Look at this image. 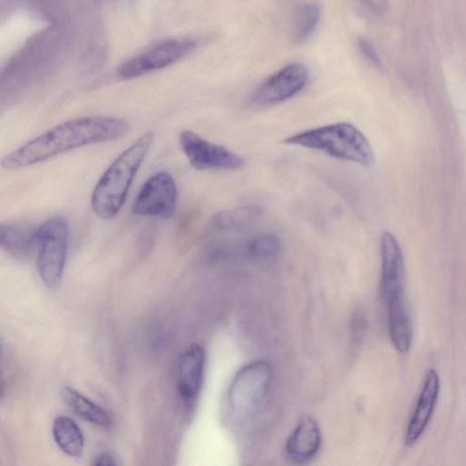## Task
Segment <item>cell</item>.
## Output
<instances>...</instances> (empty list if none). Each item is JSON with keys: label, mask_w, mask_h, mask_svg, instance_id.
I'll return each instance as SVG.
<instances>
[{"label": "cell", "mask_w": 466, "mask_h": 466, "mask_svg": "<svg viewBox=\"0 0 466 466\" xmlns=\"http://www.w3.org/2000/svg\"><path fill=\"white\" fill-rule=\"evenodd\" d=\"M130 124L116 116H84L65 122L7 155L2 165L9 171L33 166L82 147L125 137Z\"/></svg>", "instance_id": "cell-1"}, {"label": "cell", "mask_w": 466, "mask_h": 466, "mask_svg": "<svg viewBox=\"0 0 466 466\" xmlns=\"http://www.w3.org/2000/svg\"><path fill=\"white\" fill-rule=\"evenodd\" d=\"M153 141L152 132L143 134L101 175L95 185L91 199L92 211L99 218L111 220L119 214Z\"/></svg>", "instance_id": "cell-2"}, {"label": "cell", "mask_w": 466, "mask_h": 466, "mask_svg": "<svg viewBox=\"0 0 466 466\" xmlns=\"http://www.w3.org/2000/svg\"><path fill=\"white\" fill-rule=\"evenodd\" d=\"M284 142L366 167L372 166L375 162L368 139L358 128L348 123L307 130L286 138Z\"/></svg>", "instance_id": "cell-3"}, {"label": "cell", "mask_w": 466, "mask_h": 466, "mask_svg": "<svg viewBox=\"0 0 466 466\" xmlns=\"http://www.w3.org/2000/svg\"><path fill=\"white\" fill-rule=\"evenodd\" d=\"M70 238L68 221L55 216L37 227L36 268L44 284L57 288L62 280Z\"/></svg>", "instance_id": "cell-4"}, {"label": "cell", "mask_w": 466, "mask_h": 466, "mask_svg": "<svg viewBox=\"0 0 466 466\" xmlns=\"http://www.w3.org/2000/svg\"><path fill=\"white\" fill-rule=\"evenodd\" d=\"M273 376V367L266 361H256L242 368L233 379L228 395L233 414L245 418L254 414L268 394Z\"/></svg>", "instance_id": "cell-5"}, {"label": "cell", "mask_w": 466, "mask_h": 466, "mask_svg": "<svg viewBox=\"0 0 466 466\" xmlns=\"http://www.w3.org/2000/svg\"><path fill=\"white\" fill-rule=\"evenodd\" d=\"M179 143L190 165L198 171L232 172L245 165L240 155L189 130L181 133Z\"/></svg>", "instance_id": "cell-6"}, {"label": "cell", "mask_w": 466, "mask_h": 466, "mask_svg": "<svg viewBox=\"0 0 466 466\" xmlns=\"http://www.w3.org/2000/svg\"><path fill=\"white\" fill-rule=\"evenodd\" d=\"M178 189L173 177L160 172L149 177L139 190L133 205L136 216L169 219L177 207Z\"/></svg>", "instance_id": "cell-7"}, {"label": "cell", "mask_w": 466, "mask_h": 466, "mask_svg": "<svg viewBox=\"0 0 466 466\" xmlns=\"http://www.w3.org/2000/svg\"><path fill=\"white\" fill-rule=\"evenodd\" d=\"M309 72L301 63H291L269 76L253 93L256 107H269L285 102L304 90Z\"/></svg>", "instance_id": "cell-8"}, {"label": "cell", "mask_w": 466, "mask_h": 466, "mask_svg": "<svg viewBox=\"0 0 466 466\" xmlns=\"http://www.w3.org/2000/svg\"><path fill=\"white\" fill-rule=\"evenodd\" d=\"M380 291L385 305L406 299V263L401 245L390 231L381 238Z\"/></svg>", "instance_id": "cell-9"}, {"label": "cell", "mask_w": 466, "mask_h": 466, "mask_svg": "<svg viewBox=\"0 0 466 466\" xmlns=\"http://www.w3.org/2000/svg\"><path fill=\"white\" fill-rule=\"evenodd\" d=\"M196 46L197 44L190 40L163 42L125 62L119 68V76L124 80H131L162 69L189 54Z\"/></svg>", "instance_id": "cell-10"}, {"label": "cell", "mask_w": 466, "mask_h": 466, "mask_svg": "<svg viewBox=\"0 0 466 466\" xmlns=\"http://www.w3.org/2000/svg\"><path fill=\"white\" fill-rule=\"evenodd\" d=\"M205 368V350L200 344L192 343L181 355L178 366V391L187 407H192L199 398Z\"/></svg>", "instance_id": "cell-11"}, {"label": "cell", "mask_w": 466, "mask_h": 466, "mask_svg": "<svg viewBox=\"0 0 466 466\" xmlns=\"http://www.w3.org/2000/svg\"><path fill=\"white\" fill-rule=\"evenodd\" d=\"M440 393V379L436 370L427 373L416 406L409 421L406 434V446L414 445L429 426Z\"/></svg>", "instance_id": "cell-12"}, {"label": "cell", "mask_w": 466, "mask_h": 466, "mask_svg": "<svg viewBox=\"0 0 466 466\" xmlns=\"http://www.w3.org/2000/svg\"><path fill=\"white\" fill-rule=\"evenodd\" d=\"M322 441V432L317 422L309 416L302 417L287 440V456L293 462L305 463L317 454Z\"/></svg>", "instance_id": "cell-13"}, {"label": "cell", "mask_w": 466, "mask_h": 466, "mask_svg": "<svg viewBox=\"0 0 466 466\" xmlns=\"http://www.w3.org/2000/svg\"><path fill=\"white\" fill-rule=\"evenodd\" d=\"M0 246L15 258H28L37 250V228L3 223L0 226Z\"/></svg>", "instance_id": "cell-14"}, {"label": "cell", "mask_w": 466, "mask_h": 466, "mask_svg": "<svg viewBox=\"0 0 466 466\" xmlns=\"http://www.w3.org/2000/svg\"><path fill=\"white\" fill-rule=\"evenodd\" d=\"M60 395L69 409L85 421L100 427H108L112 423V418L105 409L72 388L65 386Z\"/></svg>", "instance_id": "cell-15"}, {"label": "cell", "mask_w": 466, "mask_h": 466, "mask_svg": "<svg viewBox=\"0 0 466 466\" xmlns=\"http://www.w3.org/2000/svg\"><path fill=\"white\" fill-rule=\"evenodd\" d=\"M52 434L60 450L71 457H80L84 451V437L79 426L70 418L59 416L52 426Z\"/></svg>", "instance_id": "cell-16"}, {"label": "cell", "mask_w": 466, "mask_h": 466, "mask_svg": "<svg viewBox=\"0 0 466 466\" xmlns=\"http://www.w3.org/2000/svg\"><path fill=\"white\" fill-rule=\"evenodd\" d=\"M263 208L258 205H246L217 213L212 219V226L216 230H233L248 228L263 216Z\"/></svg>", "instance_id": "cell-17"}, {"label": "cell", "mask_w": 466, "mask_h": 466, "mask_svg": "<svg viewBox=\"0 0 466 466\" xmlns=\"http://www.w3.org/2000/svg\"><path fill=\"white\" fill-rule=\"evenodd\" d=\"M321 19V9L314 3L300 5L293 17L292 35L296 44L304 43L316 31Z\"/></svg>", "instance_id": "cell-18"}, {"label": "cell", "mask_w": 466, "mask_h": 466, "mask_svg": "<svg viewBox=\"0 0 466 466\" xmlns=\"http://www.w3.org/2000/svg\"><path fill=\"white\" fill-rule=\"evenodd\" d=\"M282 249L281 239L274 233H262L253 238L248 245L251 259L260 263L274 261Z\"/></svg>", "instance_id": "cell-19"}, {"label": "cell", "mask_w": 466, "mask_h": 466, "mask_svg": "<svg viewBox=\"0 0 466 466\" xmlns=\"http://www.w3.org/2000/svg\"><path fill=\"white\" fill-rule=\"evenodd\" d=\"M360 15L368 20H377L383 16L387 9L386 0H355Z\"/></svg>", "instance_id": "cell-20"}, {"label": "cell", "mask_w": 466, "mask_h": 466, "mask_svg": "<svg viewBox=\"0 0 466 466\" xmlns=\"http://www.w3.org/2000/svg\"><path fill=\"white\" fill-rule=\"evenodd\" d=\"M358 50L362 56L373 66L380 67L381 60L374 44L368 38L361 36L358 42Z\"/></svg>", "instance_id": "cell-21"}, {"label": "cell", "mask_w": 466, "mask_h": 466, "mask_svg": "<svg viewBox=\"0 0 466 466\" xmlns=\"http://www.w3.org/2000/svg\"><path fill=\"white\" fill-rule=\"evenodd\" d=\"M94 465L99 466H112L116 465L118 462H116L115 458L109 454H100L93 461Z\"/></svg>", "instance_id": "cell-22"}, {"label": "cell", "mask_w": 466, "mask_h": 466, "mask_svg": "<svg viewBox=\"0 0 466 466\" xmlns=\"http://www.w3.org/2000/svg\"><path fill=\"white\" fill-rule=\"evenodd\" d=\"M115 2H116V0H115ZM119 2H123V0H119Z\"/></svg>", "instance_id": "cell-23"}]
</instances>
